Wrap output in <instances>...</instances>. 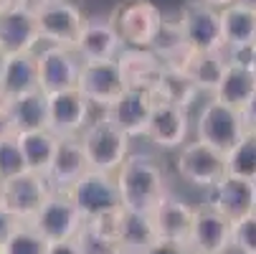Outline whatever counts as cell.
<instances>
[{
    "instance_id": "6da1fadb",
    "label": "cell",
    "mask_w": 256,
    "mask_h": 254,
    "mask_svg": "<svg viewBox=\"0 0 256 254\" xmlns=\"http://www.w3.org/2000/svg\"><path fill=\"white\" fill-rule=\"evenodd\" d=\"M114 178H117L120 201L124 211L152 213L155 206L168 196L165 173L152 155L132 153L114 173Z\"/></svg>"
},
{
    "instance_id": "7a4b0ae2",
    "label": "cell",
    "mask_w": 256,
    "mask_h": 254,
    "mask_svg": "<svg viewBox=\"0 0 256 254\" xmlns=\"http://www.w3.org/2000/svg\"><path fill=\"white\" fill-rule=\"evenodd\" d=\"M79 140L84 145V153H86L92 170L114 175L122 168V163L130 158V140L132 137H127L106 115L89 122Z\"/></svg>"
},
{
    "instance_id": "3957f363",
    "label": "cell",
    "mask_w": 256,
    "mask_h": 254,
    "mask_svg": "<svg viewBox=\"0 0 256 254\" xmlns=\"http://www.w3.org/2000/svg\"><path fill=\"white\" fill-rule=\"evenodd\" d=\"M33 13H36V21H38L41 41H46L48 46H64V49L76 46L86 18L71 0H36Z\"/></svg>"
},
{
    "instance_id": "277c9868",
    "label": "cell",
    "mask_w": 256,
    "mask_h": 254,
    "mask_svg": "<svg viewBox=\"0 0 256 254\" xmlns=\"http://www.w3.org/2000/svg\"><path fill=\"white\" fill-rule=\"evenodd\" d=\"M112 26L120 33L122 44L132 49H152L160 26H162V13L150 0H130L114 8L112 13Z\"/></svg>"
},
{
    "instance_id": "5b68a950",
    "label": "cell",
    "mask_w": 256,
    "mask_h": 254,
    "mask_svg": "<svg viewBox=\"0 0 256 254\" xmlns=\"http://www.w3.org/2000/svg\"><path fill=\"white\" fill-rule=\"evenodd\" d=\"M196 140L210 145L213 150L228 155L236 145L244 140L246 127H244V117L238 110L221 104V102H206V107L198 115V125H196Z\"/></svg>"
},
{
    "instance_id": "8992f818",
    "label": "cell",
    "mask_w": 256,
    "mask_h": 254,
    "mask_svg": "<svg viewBox=\"0 0 256 254\" xmlns=\"http://www.w3.org/2000/svg\"><path fill=\"white\" fill-rule=\"evenodd\" d=\"M51 196L48 180L33 170H26L20 175H13L3 180V193H0V206H3L13 219L20 224H30L36 213L44 208V203Z\"/></svg>"
},
{
    "instance_id": "52a82bcc",
    "label": "cell",
    "mask_w": 256,
    "mask_h": 254,
    "mask_svg": "<svg viewBox=\"0 0 256 254\" xmlns=\"http://www.w3.org/2000/svg\"><path fill=\"white\" fill-rule=\"evenodd\" d=\"M68 198L74 201V206L84 216V221H94L109 211L122 208L117 178L109 175V173H99V170L84 173L76 183L68 188Z\"/></svg>"
},
{
    "instance_id": "ba28073f",
    "label": "cell",
    "mask_w": 256,
    "mask_h": 254,
    "mask_svg": "<svg viewBox=\"0 0 256 254\" xmlns=\"http://www.w3.org/2000/svg\"><path fill=\"white\" fill-rule=\"evenodd\" d=\"M180 28L193 51H224V26L221 11L208 6L206 0H190L180 11Z\"/></svg>"
},
{
    "instance_id": "9c48e42d",
    "label": "cell",
    "mask_w": 256,
    "mask_h": 254,
    "mask_svg": "<svg viewBox=\"0 0 256 254\" xmlns=\"http://www.w3.org/2000/svg\"><path fill=\"white\" fill-rule=\"evenodd\" d=\"M38 44L41 31L28 0H13L6 8H0V46L8 56L36 51Z\"/></svg>"
},
{
    "instance_id": "30bf717a",
    "label": "cell",
    "mask_w": 256,
    "mask_h": 254,
    "mask_svg": "<svg viewBox=\"0 0 256 254\" xmlns=\"http://www.w3.org/2000/svg\"><path fill=\"white\" fill-rule=\"evenodd\" d=\"M84 224H86L84 216L79 213L74 201L68 198V193H56V191H51V196L44 203V208L36 213V219L30 221V226L38 231L48 244L76 239V234L82 231Z\"/></svg>"
},
{
    "instance_id": "8fae6325",
    "label": "cell",
    "mask_w": 256,
    "mask_h": 254,
    "mask_svg": "<svg viewBox=\"0 0 256 254\" xmlns=\"http://www.w3.org/2000/svg\"><path fill=\"white\" fill-rule=\"evenodd\" d=\"M38 56V89L44 94H56L66 89H76L82 74V59L74 49L64 46H46Z\"/></svg>"
},
{
    "instance_id": "7c38bea8",
    "label": "cell",
    "mask_w": 256,
    "mask_h": 254,
    "mask_svg": "<svg viewBox=\"0 0 256 254\" xmlns=\"http://www.w3.org/2000/svg\"><path fill=\"white\" fill-rule=\"evenodd\" d=\"M178 173L198 188H210L226 175V155L213 150L210 145L193 140L180 148L178 155Z\"/></svg>"
},
{
    "instance_id": "4fadbf2b",
    "label": "cell",
    "mask_w": 256,
    "mask_h": 254,
    "mask_svg": "<svg viewBox=\"0 0 256 254\" xmlns=\"http://www.w3.org/2000/svg\"><path fill=\"white\" fill-rule=\"evenodd\" d=\"M76 89L86 97L89 104L102 107V110L106 112L127 89L117 59L96 61V64H82V74H79Z\"/></svg>"
},
{
    "instance_id": "5bb4252c",
    "label": "cell",
    "mask_w": 256,
    "mask_h": 254,
    "mask_svg": "<svg viewBox=\"0 0 256 254\" xmlns=\"http://www.w3.org/2000/svg\"><path fill=\"white\" fill-rule=\"evenodd\" d=\"M206 206L226 216L231 224L246 219V216L256 213V183L226 173L216 186L206 191Z\"/></svg>"
},
{
    "instance_id": "9a60e30c",
    "label": "cell",
    "mask_w": 256,
    "mask_h": 254,
    "mask_svg": "<svg viewBox=\"0 0 256 254\" xmlns=\"http://www.w3.org/2000/svg\"><path fill=\"white\" fill-rule=\"evenodd\" d=\"M48 102V132L58 140L82 137L89 125V102L79 89H66L56 94H46Z\"/></svg>"
},
{
    "instance_id": "2e32d148",
    "label": "cell",
    "mask_w": 256,
    "mask_h": 254,
    "mask_svg": "<svg viewBox=\"0 0 256 254\" xmlns=\"http://www.w3.org/2000/svg\"><path fill=\"white\" fill-rule=\"evenodd\" d=\"M158 94L144 89H124V94L104 112L127 137H142L148 135V125L155 110Z\"/></svg>"
},
{
    "instance_id": "e0dca14e",
    "label": "cell",
    "mask_w": 256,
    "mask_h": 254,
    "mask_svg": "<svg viewBox=\"0 0 256 254\" xmlns=\"http://www.w3.org/2000/svg\"><path fill=\"white\" fill-rule=\"evenodd\" d=\"M231 231H234V224L226 216H221L210 206L200 203L193 213L188 249L196 254H224L231 246Z\"/></svg>"
},
{
    "instance_id": "ac0fdd59",
    "label": "cell",
    "mask_w": 256,
    "mask_h": 254,
    "mask_svg": "<svg viewBox=\"0 0 256 254\" xmlns=\"http://www.w3.org/2000/svg\"><path fill=\"white\" fill-rule=\"evenodd\" d=\"M124 49L120 33L114 31L109 18H86L82 36L74 46L76 56L84 64H96V61H112L120 56V51Z\"/></svg>"
},
{
    "instance_id": "d6986e66",
    "label": "cell",
    "mask_w": 256,
    "mask_h": 254,
    "mask_svg": "<svg viewBox=\"0 0 256 254\" xmlns=\"http://www.w3.org/2000/svg\"><path fill=\"white\" fill-rule=\"evenodd\" d=\"M89 170L92 168H89L82 140L79 137H64V140H58V148H56V155H54L51 168L46 173V180H48L51 191L68 193V188Z\"/></svg>"
},
{
    "instance_id": "ffe728a7",
    "label": "cell",
    "mask_w": 256,
    "mask_h": 254,
    "mask_svg": "<svg viewBox=\"0 0 256 254\" xmlns=\"http://www.w3.org/2000/svg\"><path fill=\"white\" fill-rule=\"evenodd\" d=\"M117 64L127 89H144L158 94L165 74V64L150 49H122Z\"/></svg>"
},
{
    "instance_id": "44dd1931",
    "label": "cell",
    "mask_w": 256,
    "mask_h": 254,
    "mask_svg": "<svg viewBox=\"0 0 256 254\" xmlns=\"http://www.w3.org/2000/svg\"><path fill=\"white\" fill-rule=\"evenodd\" d=\"M188 122H190L188 110L158 99L155 110H152V117H150V125H148V140L155 142L162 150L182 148V145H186V137H188V130H190Z\"/></svg>"
},
{
    "instance_id": "7402d4cb",
    "label": "cell",
    "mask_w": 256,
    "mask_h": 254,
    "mask_svg": "<svg viewBox=\"0 0 256 254\" xmlns=\"http://www.w3.org/2000/svg\"><path fill=\"white\" fill-rule=\"evenodd\" d=\"M193 213H196L193 206H188L186 201H180L178 196L168 193V196L155 206V211H152L150 216H152V224H155L160 239L175 241V244H186V246H188V241H190V229H193Z\"/></svg>"
},
{
    "instance_id": "603a6c76",
    "label": "cell",
    "mask_w": 256,
    "mask_h": 254,
    "mask_svg": "<svg viewBox=\"0 0 256 254\" xmlns=\"http://www.w3.org/2000/svg\"><path fill=\"white\" fill-rule=\"evenodd\" d=\"M38 89V56L36 51L13 54L0 71V99H16Z\"/></svg>"
},
{
    "instance_id": "cb8c5ba5",
    "label": "cell",
    "mask_w": 256,
    "mask_h": 254,
    "mask_svg": "<svg viewBox=\"0 0 256 254\" xmlns=\"http://www.w3.org/2000/svg\"><path fill=\"white\" fill-rule=\"evenodd\" d=\"M6 104H8L16 135L38 132V130L48 127V102H46V94L41 89L28 92V94L16 97V99H8Z\"/></svg>"
},
{
    "instance_id": "d4e9b609",
    "label": "cell",
    "mask_w": 256,
    "mask_h": 254,
    "mask_svg": "<svg viewBox=\"0 0 256 254\" xmlns=\"http://www.w3.org/2000/svg\"><path fill=\"white\" fill-rule=\"evenodd\" d=\"M226 69H228V59H226V49H224V51H193L182 71L190 77V82L198 87V92L216 94Z\"/></svg>"
},
{
    "instance_id": "484cf974",
    "label": "cell",
    "mask_w": 256,
    "mask_h": 254,
    "mask_svg": "<svg viewBox=\"0 0 256 254\" xmlns=\"http://www.w3.org/2000/svg\"><path fill=\"white\" fill-rule=\"evenodd\" d=\"M256 94V77L248 66H241V64H228L226 74L218 84L213 99L221 102L231 110H244V107L251 102V97Z\"/></svg>"
},
{
    "instance_id": "4316f807",
    "label": "cell",
    "mask_w": 256,
    "mask_h": 254,
    "mask_svg": "<svg viewBox=\"0 0 256 254\" xmlns=\"http://www.w3.org/2000/svg\"><path fill=\"white\" fill-rule=\"evenodd\" d=\"M221 26H224L226 51L256 46V13L254 11L234 3V6L221 11Z\"/></svg>"
},
{
    "instance_id": "83f0119b",
    "label": "cell",
    "mask_w": 256,
    "mask_h": 254,
    "mask_svg": "<svg viewBox=\"0 0 256 254\" xmlns=\"http://www.w3.org/2000/svg\"><path fill=\"white\" fill-rule=\"evenodd\" d=\"M168 69H186V61L190 59L193 49L186 41V33L180 28V21H170L165 18L160 26V33L150 49Z\"/></svg>"
},
{
    "instance_id": "f1b7e54d",
    "label": "cell",
    "mask_w": 256,
    "mask_h": 254,
    "mask_svg": "<svg viewBox=\"0 0 256 254\" xmlns=\"http://www.w3.org/2000/svg\"><path fill=\"white\" fill-rule=\"evenodd\" d=\"M158 229L152 224L150 213H134V211H124L122 208V221H120V234L117 241L124 249V254H140L148 246H152L158 241Z\"/></svg>"
},
{
    "instance_id": "f546056e",
    "label": "cell",
    "mask_w": 256,
    "mask_h": 254,
    "mask_svg": "<svg viewBox=\"0 0 256 254\" xmlns=\"http://www.w3.org/2000/svg\"><path fill=\"white\" fill-rule=\"evenodd\" d=\"M18 142H20V150H23L28 170L46 178V173L51 168V160L56 155V148H58V137L51 135L48 130H38V132L18 135Z\"/></svg>"
},
{
    "instance_id": "4dcf8cb0",
    "label": "cell",
    "mask_w": 256,
    "mask_h": 254,
    "mask_svg": "<svg viewBox=\"0 0 256 254\" xmlns=\"http://www.w3.org/2000/svg\"><path fill=\"white\" fill-rule=\"evenodd\" d=\"M196 94H198V87L190 82V77L186 71L165 66V74H162V82H160V89H158V99L188 110L190 102L196 99Z\"/></svg>"
},
{
    "instance_id": "1f68e13d",
    "label": "cell",
    "mask_w": 256,
    "mask_h": 254,
    "mask_svg": "<svg viewBox=\"0 0 256 254\" xmlns=\"http://www.w3.org/2000/svg\"><path fill=\"white\" fill-rule=\"evenodd\" d=\"M226 173L256 183V132H246L244 140L226 155Z\"/></svg>"
},
{
    "instance_id": "d6a6232c",
    "label": "cell",
    "mask_w": 256,
    "mask_h": 254,
    "mask_svg": "<svg viewBox=\"0 0 256 254\" xmlns=\"http://www.w3.org/2000/svg\"><path fill=\"white\" fill-rule=\"evenodd\" d=\"M3 254H48V241L36 231L30 224H18V229L10 234Z\"/></svg>"
},
{
    "instance_id": "836d02e7",
    "label": "cell",
    "mask_w": 256,
    "mask_h": 254,
    "mask_svg": "<svg viewBox=\"0 0 256 254\" xmlns=\"http://www.w3.org/2000/svg\"><path fill=\"white\" fill-rule=\"evenodd\" d=\"M74 241H76V246H79L82 254H124V249L120 246L117 239L99 234L89 221L82 226V231L76 234Z\"/></svg>"
},
{
    "instance_id": "e575fe53",
    "label": "cell",
    "mask_w": 256,
    "mask_h": 254,
    "mask_svg": "<svg viewBox=\"0 0 256 254\" xmlns=\"http://www.w3.org/2000/svg\"><path fill=\"white\" fill-rule=\"evenodd\" d=\"M26 170H28V165H26V158H23V150H20L18 135L3 137L0 140V178L8 180V178L20 175Z\"/></svg>"
},
{
    "instance_id": "d590c367",
    "label": "cell",
    "mask_w": 256,
    "mask_h": 254,
    "mask_svg": "<svg viewBox=\"0 0 256 254\" xmlns=\"http://www.w3.org/2000/svg\"><path fill=\"white\" fill-rule=\"evenodd\" d=\"M231 246L238 254H256V213L246 216V219L234 221Z\"/></svg>"
},
{
    "instance_id": "8d00e7d4",
    "label": "cell",
    "mask_w": 256,
    "mask_h": 254,
    "mask_svg": "<svg viewBox=\"0 0 256 254\" xmlns=\"http://www.w3.org/2000/svg\"><path fill=\"white\" fill-rule=\"evenodd\" d=\"M140 254H190V249L186 244H175V241H165V239H158L152 246H148Z\"/></svg>"
},
{
    "instance_id": "74e56055",
    "label": "cell",
    "mask_w": 256,
    "mask_h": 254,
    "mask_svg": "<svg viewBox=\"0 0 256 254\" xmlns=\"http://www.w3.org/2000/svg\"><path fill=\"white\" fill-rule=\"evenodd\" d=\"M18 219H13V216L3 208V206H0V249H3L6 246V241L10 239V234L18 229Z\"/></svg>"
},
{
    "instance_id": "f35d334b",
    "label": "cell",
    "mask_w": 256,
    "mask_h": 254,
    "mask_svg": "<svg viewBox=\"0 0 256 254\" xmlns=\"http://www.w3.org/2000/svg\"><path fill=\"white\" fill-rule=\"evenodd\" d=\"M10 135H16L13 120H10V112H8L6 99H0V140H3V137H10Z\"/></svg>"
},
{
    "instance_id": "ab89813d",
    "label": "cell",
    "mask_w": 256,
    "mask_h": 254,
    "mask_svg": "<svg viewBox=\"0 0 256 254\" xmlns=\"http://www.w3.org/2000/svg\"><path fill=\"white\" fill-rule=\"evenodd\" d=\"M241 117H244V127H246V132H256V94L251 97V102L241 110Z\"/></svg>"
},
{
    "instance_id": "60d3db41",
    "label": "cell",
    "mask_w": 256,
    "mask_h": 254,
    "mask_svg": "<svg viewBox=\"0 0 256 254\" xmlns=\"http://www.w3.org/2000/svg\"><path fill=\"white\" fill-rule=\"evenodd\" d=\"M48 254H82L76 241L74 239H68V241H54L48 244Z\"/></svg>"
},
{
    "instance_id": "b9f144b4",
    "label": "cell",
    "mask_w": 256,
    "mask_h": 254,
    "mask_svg": "<svg viewBox=\"0 0 256 254\" xmlns=\"http://www.w3.org/2000/svg\"><path fill=\"white\" fill-rule=\"evenodd\" d=\"M208 6H213V8H218V11H224V8H228V6H234L236 0H206Z\"/></svg>"
},
{
    "instance_id": "7bdbcfd3",
    "label": "cell",
    "mask_w": 256,
    "mask_h": 254,
    "mask_svg": "<svg viewBox=\"0 0 256 254\" xmlns=\"http://www.w3.org/2000/svg\"><path fill=\"white\" fill-rule=\"evenodd\" d=\"M238 6H244V8H248V11H254L256 13V0H236Z\"/></svg>"
},
{
    "instance_id": "ee69618b",
    "label": "cell",
    "mask_w": 256,
    "mask_h": 254,
    "mask_svg": "<svg viewBox=\"0 0 256 254\" xmlns=\"http://www.w3.org/2000/svg\"><path fill=\"white\" fill-rule=\"evenodd\" d=\"M248 69L254 71V77H256V46L251 49V64H248Z\"/></svg>"
},
{
    "instance_id": "f6af8a7d",
    "label": "cell",
    "mask_w": 256,
    "mask_h": 254,
    "mask_svg": "<svg viewBox=\"0 0 256 254\" xmlns=\"http://www.w3.org/2000/svg\"><path fill=\"white\" fill-rule=\"evenodd\" d=\"M6 59H8V54L3 51V46H0V71H3V64H6Z\"/></svg>"
},
{
    "instance_id": "bcb514c9",
    "label": "cell",
    "mask_w": 256,
    "mask_h": 254,
    "mask_svg": "<svg viewBox=\"0 0 256 254\" xmlns=\"http://www.w3.org/2000/svg\"><path fill=\"white\" fill-rule=\"evenodd\" d=\"M8 3H13V0H0V8H6Z\"/></svg>"
},
{
    "instance_id": "7dc6e473",
    "label": "cell",
    "mask_w": 256,
    "mask_h": 254,
    "mask_svg": "<svg viewBox=\"0 0 256 254\" xmlns=\"http://www.w3.org/2000/svg\"><path fill=\"white\" fill-rule=\"evenodd\" d=\"M0 193H3V178H0Z\"/></svg>"
},
{
    "instance_id": "c3c4849f",
    "label": "cell",
    "mask_w": 256,
    "mask_h": 254,
    "mask_svg": "<svg viewBox=\"0 0 256 254\" xmlns=\"http://www.w3.org/2000/svg\"><path fill=\"white\" fill-rule=\"evenodd\" d=\"M190 254H196V251H190Z\"/></svg>"
},
{
    "instance_id": "681fc988",
    "label": "cell",
    "mask_w": 256,
    "mask_h": 254,
    "mask_svg": "<svg viewBox=\"0 0 256 254\" xmlns=\"http://www.w3.org/2000/svg\"><path fill=\"white\" fill-rule=\"evenodd\" d=\"M0 254H3V251H0Z\"/></svg>"
}]
</instances>
